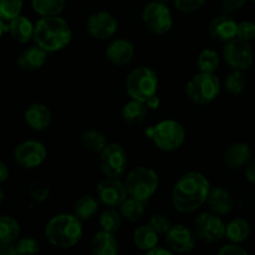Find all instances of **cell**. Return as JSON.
<instances>
[{
	"label": "cell",
	"instance_id": "cell-42",
	"mask_svg": "<svg viewBox=\"0 0 255 255\" xmlns=\"http://www.w3.org/2000/svg\"><path fill=\"white\" fill-rule=\"evenodd\" d=\"M30 194H31V198L34 199L35 202H44L45 199L49 197L50 191L47 188H44V187H31L30 189Z\"/></svg>",
	"mask_w": 255,
	"mask_h": 255
},
{
	"label": "cell",
	"instance_id": "cell-38",
	"mask_svg": "<svg viewBox=\"0 0 255 255\" xmlns=\"http://www.w3.org/2000/svg\"><path fill=\"white\" fill-rule=\"evenodd\" d=\"M173 2L178 11L191 14L201 9L206 4V0H173Z\"/></svg>",
	"mask_w": 255,
	"mask_h": 255
},
{
	"label": "cell",
	"instance_id": "cell-50",
	"mask_svg": "<svg viewBox=\"0 0 255 255\" xmlns=\"http://www.w3.org/2000/svg\"><path fill=\"white\" fill-rule=\"evenodd\" d=\"M157 1H161V2H164V4H167V1H168V0H157Z\"/></svg>",
	"mask_w": 255,
	"mask_h": 255
},
{
	"label": "cell",
	"instance_id": "cell-45",
	"mask_svg": "<svg viewBox=\"0 0 255 255\" xmlns=\"http://www.w3.org/2000/svg\"><path fill=\"white\" fill-rule=\"evenodd\" d=\"M144 104H146L147 109L148 110H158L159 106H161V99H159L156 94V95H153V96L149 97L148 100H146V101H144Z\"/></svg>",
	"mask_w": 255,
	"mask_h": 255
},
{
	"label": "cell",
	"instance_id": "cell-1",
	"mask_svg": "<svg viewBox=\"0 0 255 255\" xmlns=\"http://www.w3.org/2000/svg\"><path fill=\"white\" fill-rule=\"evenodd\" d=\"M211 188V183L203 173L187 172L174 183L172 204L179 213H193L206 203Z\"/></svg>",
	"mask_w": 255,
	"mask_h": 255
},
{
	"label": "cell",
	"instance_id": "cell-21",
	"mask_svg": "<svg viewBox=\"0 0 255 255\" xmlns=\"http://www.w3.org/2000/svg\"><path fill=\"white\" fill-rule=\"evenodd\" d=\"M34 30L35 24H32L29 17L21 14L10 20L7 24V32L19 44H27L30 40L34 39Z\"/></svg>",
	"mask_w": 255,
	"mask_h": 255
},
{
	"label": "cell",
	"instance_id": "cell-5",
	"mask_svg": "<svg viewBox=\"0 0 255 255\" xmlns=\"http://www.w3.org/2000/svg\"><path fill=\"white\" fill-rule=\"evenodd\" d=\"M221 89V80L216 74L201 71L187 81L184 92L192 102L206 106L219 96Z\"/></svg>",
	"mask_w": 255,
	"mask_h": 255
},
{
	"label": "cell",
	"instance_id": "cell-32",
	"mask_svg": "<svg viewBox=\"0 0 255 255\" xmlns=\"http://www.w3.org/2000/svg\"><path fill=\"white\" fill-rule=\"evenodd\" d=\"M221 65V59L216 50L204 49L197 57V66L202 72H213L216 74Z\"/></svg>",
	"mask_w": 255,
	"mask_h": 255
},
{
	"label": "cell",
	"instance_id": "cell-9",
	"mask_svg": "<svg viewBox=\"0 0 255 255\" xmlns=\"http://www.w3.org/2000/svg\"><path fill=\"white\" fill-rule=\"evenodd\" d=\"M100 168L107 178H121L126 173L128 157L124 147L116 142L107 143V146L100 152Z\"/></svg>",
	"mask_w": 255,
	"mask_h": 255
},
{
	"label": "cell",
	"instance_id": "cell-7",
	"mask_svg": "<svg viewBox=\"0 0 255 255\" xmlns=\"http://www.w3.org/2000/svg\"><path fill=\"white\" fill-rule=\"evenodd\" d=\"M126 92L131 99L144 102L157 94L158 76L151 67L139 66L132 70L125 82Z\"/></svg>",
	"mask_w": 255,
	"mask_h": 255
},
{
	"label": "cell",
	"instance_id": "cell-24",
	"mask_svg": "<svg viewBox=\"0 0 255 255\" xmlns=\"http://www.w3.org/2000/svg\"><path fill=\"white\" fill-rule=\"evenodd\" d=\"M148 109L146 104L138 100L131 99L122 107V119L128 126H138L146 120V115Z\"/></svg>",
	"mask_w": 255,
	"mask_h": 255
},
{
	"label": "cell",
	"instance_id": "cell-43",
	"mask_svg": "<svg viewBox=\"0 0 255 255\" xmlns=\"http://www.w3.org/2000/svg\"><path fill=\"white\" fill-rule=\"evenodd\" d=\"M246 178L248 182H251L253 186H255V158L252 159L246 166Z\"/></svg>",
	"mask_w": 255,
	"mask_h": 255
},
{
	"label": "cell",
	"instance_id": "cell-10",
	"mask_svg": "<svg viewBox=\"0 0 255 255\" xmlns=\"http://www.w3.org/2000/svg\"><path fill=\"white\" fill-rule=\"evenodd\" d=\"M194 232L204 243H217L226 237V223L213 212H203L194 219Z\"/></svg>",
	"mask_w": 255,
	"mask_h": 255
},
{
	"label": "cell",
	"instance_id": "cell-33",
	"mask_svg": "<svg viewBox=\"0 0 255 255\" xmlns=\"http://www.w3.org/2000/svg\"><path fill=\"white\" fill-rule=\"evenodd\" d=\"M247 85V77L244 71L241 70H232L224 79V87L231 95L238 96L244 91Z\"/></svg>",
	"mask_w": 255,
	"mask_h": 255
},
{
	"label": "cell",
	"instance_id": "cell-19",
	"mask_svg": "<svg viewBox=\"0 0 255 255\" xmlns=\"http://www.w3.org/2000/svg\"><path fill=\"white\" fill-rule=\"evenodd\" d=\"M46 60L47 51L35 44L20 51L17 55V66L25 71H36L46 64Z\"/></svg>",
	"mask_w": 255,
	"mask_h": 255
},
{
	"label": "cell",
	"instance_id": "cell-35",
	"mask_svg": "<svg viewBox=\"0 0 255 255\" xmlns=\"http://www.w3.org/2000/svg\"><path fill=\"white\" fill-rule=\"evenodd\" d=\"M24 0H0V17L9 22L21 14Z\"/></svg>",
	"mask_w": 255,
	"mask_h": 255
},
{
	"label": "cell",
	"instance_id": "cell-49",
	"mask_svg": "<svg viewBox=\"0 0 255 255\" xmlns=\"http://www.w3.org/2000/svg\"><path fill=\"white\" fill-rule=\"evenodd\" d=\"M4 201H5V191H4V188L0 186V206L4 203Z\"/></svg>",
	"mask_w": 255,
	"mask_h": 255
},
{
	"label": "cell",
	"instance_id": "cell-26",
	"mask_svg": "<svg viewBox=\"0 0 255 255\" xmlns=\"http://www.w3.org/2000/svg\"><path fill=\"white\" fill-rule=\"evenodd\" d=\"M251 236V224L244 218H233L226 224V237L233 243H243Z\"/></svg>",
	"mask_w": 255,
	"mask_h": 255
},
{
	"label": "cell",
	"instance_id": "cell-3",
	"mask_svg": "<svg viewBox=\"0 0 255 255\" xmlns=\"http://www.w3.org/2000/svg\"><path fill=\"white\" fill-rule=\"evenodd\" d=\"M45 237L55 248H72L84 237L82 221L75 214H57L47 222L45 227Z\"/></svg>",
	"mask_w": 255,
	"mask_h": 255
},
{
	"label": "cell",
	"instance_id": "cell-28",
	"mask_svg": "<svg viewBox=\"0 0 255 255\" xmlns=\"http://www.w3.org/2000/svg\"><path fill=\"white\" fill-rule=\"evenodd\" d=\"M100 202L94 196L85 194L80 197L74 206V214L81 221H89L99 212Z\"/></svg>",
	"mask_w": 255,
	"mask_h": 255
},
{
	"label": "cell",
	"instance_id": "cell-51",
	"mask_svg": "<svg viewBox=\"0 0 255 255\" xmlns=\"http://www.w3.org/2000/svg\"><path fill=\"white\" fill-rule=\"evenodd\" d=\"M251 1H252V2H253V4H255V0H251Z\"/></svg>",
	"mask_w": 255,
	"mask_h": 255
},
{
	"label": "cell",
	"instance_id": "cell-8",
	"mask_svg": "<svg viewBox=\"0 0 255 255\" xmlns=\"http://www.w3.org/2000/svg\"><path fill=\"white\" fill-rule=\"evenodd\" d=\"M142 21H143L144 27L148 30L151 34L154 35H164L171 31L173 26V16L172 11L167 4L161 1L148 2L144 6L143 12H142Z\"/></svg>",
	"mask_w": 255,
	"mask_h": 255
},
{
	"label": "cell",
	"instance_id": "cell-30",
	"mask_svg": "<svg viewBox=\"0 0 255 255\" xmlns=\"http://www.w3.org/2000/svg\"><path fill=\"white\" fill-rule=\"evenodd\" d=\"M67 0H31V6L40 16H57L66 6Z\"/></svg>",
	"mask_w": 255,
	"mask_h": 255
},
{
	"label": "cell",
	"instance_id": "cell-2",
	"mask_svg": "<svg viewBox=\"0 0 255 255\" xmlns=\"http://www.w3.org/2000/svg\"><path fill=\"white\" fill-rule=\"evenodd\" d=\"M72 30L69 22L57 16H41L35 22L34 42L47 52H56L69 46Z\"/></svg>",
	"mask_w": 255,
	"mask_h": 255
},
{
	"label": "cell",
	"instance_id": "cell-46",
	"mask_svg": "<svg viewBox=\"0 0 255 255\" xmlns=\"http://www.w3.org/2000/svg\"><path fill=\"white\" fill-rule=\"evenodd\" d=\"M174 254L173 252L171 251V249L167 247V248H164V247H154L153 249H151V251L147 252V255H172Z\"/></svg>",
	"mask_w": 255,
	"mask_h": 255
},
{
	"label": "cell",
	"instance_id": "cell-6",
	"mask_svg": "<svg viewBox=\"0 0 255 255\" xmlns=\"http://www.w3.org/2000/svg\"><path fill=\"white\" fill-rule=\"evenodd\" d=\"M125 186L129 197L147 202L159 186V178L156 171L149 167H136L131 169L125 179Z\"/></svg>",
	"mask_w": 255,
	"mask_h": 255
},
{
	"label": "cell",
	"instance_id": "cell-27",
	"mask_svg": "<svg viewBox=\"0 0 255 255\" xmlns=\"http://www.w3.org/2000/svg\"><path fill=\"white\" fill-rule=\"evenodd\" d=\"M20 224L14 217L0 216V243L15 244L20 238Z\"/></svg>",
	"mask_w": 255,
	"mask_h": 255
},
{
	"label": "cell",
	"instance_id": "cell-37",
	"mask_svg": "<svg viewBox=\"0 0 255 255\" xmlns=\"http://www.w3.org/2000/svg\"><path fill=\"white\" fill-rule=\"evenodd\" d=\"M149 226L159 234V236H166L167 232L171 229L172 223L168 217L163 213H154L149 218Z\"/></svg>",
	"mask_w": 255,
	"mask_h": 255
},
{
	"label": "cell",
	"instance_id": "cell-13",
	"mask_svg": "<svg viewBox=\"0 0 255 255\" xmlns=\"http://www.w3.org/2000/svg\"><path fill=\"white\" fill-rule=\"evenodd\" d=\"M86 27L87 32L92 39L109 40L119 30V21L110 11L100 10L90 15Z\"/></svg>",
	"mask_w": 255,
	"mask_h": 255
},
{
	"label": "cell",
	"instance_id": "cell-41",
	"mask_svg": "<svg viewBox=\"0 0 255 255\" xmlns=\"http://www.w3.org/2000/svg\"><path fill=\"white\" fill-rule=\"evenodd\" d=\"M248 0H221V6L224 14H234L241 10Z\"/></svg>",
	"mask_w": 255,
	"mask_h": 255
},
{
	"label": "cell",
	"instance_id": "cell-4",
	"mask_svg": "<svg viewBox=\"0 0 255 255\" xmlns=\"http://www.w3.org/2000/svg\"><path fill=\"white\" fill-rule=\"evenodd\" d=\"M147 138L154 146L164 152H173L181 148L186 139V129L177 120H162L156 125L148 126L144 131Z\"/></svg>",
	"mask_w": 255,
	"mask_h": 255
},
{
	"label": "cell",
	"instance_id": "cell-47",
	"mask_svg": "<svg viewBox=\"0 0 255 255\" xmlns=\"http://www.w3.org/2000/svg\"><path fill=\"white\" fill-rule=\"evenodd\" d=\"M7 178H9V168H7L6 163L0 159V184L4 183Z\"/></svg>",
	"mask_w": 255,
	"mask_h": 255
},
{
	"label": "cell",
	"instance_id": "cell-31",
	"mask_svg": "<svg viewBox=\"0 0 255 255\" xmlns=\"http://www.w3.org/2000/svg\"><path fill=\"white\" fill-rule=\"evenodd\" d=\"M107 138L105 133L99 129H89L84 132L81 137V144L86 151L92 153H100L107 146Z\"/></svg>",
	"mask_w": 255,
	"mask_h": 255
},
{
	"label": "cell",
	"instance_id": "cell-34",
	"mask_svg": "<svg viewBox=\"0 0 255 255\" xmlns=\"http://www.w3.org/2000/svg\"><path fill=\"white\" fill-rule=\"evenodd\" d=\"M122 216L120 212H117L115 208H109L105 212H102L99 218V224L101 229L111 233H116L122 224Z\"/></svg>",
	"mask_w": 255,
	"mask_h": 255
},
{
	"label": "cell",
	"instance_id": "cell-25",
	"mask_svg": "<svg viewBox=\"0 0 255 255\" xmlns=\"http://www.w3.org/2000/svg\"><path fill=\"white\" fill-rule=\"evenodd\" d=\"M159 234L152 228L151 226H141L134 229L133 232V243L138 249L143 252H148L158 246Z\"/></svg>",
	"mask_w": 255,
	"mask_h": 255
},
{
	"label": "cell",
	"instance_id": "cell-12",
	"mask_svg": "<svg viewBox=\"0 0 255 255\" xmlns=\"http://www.w3.org/2000/svg\"><path fill=\"white\" fill-rule=\"evenodd\" d=\"M46 147L39 141L27 139L17 144L14 149V159L21 168L34 169L46 161Z\"/></svg>",
	"mask_w": 255,
	"mask_h": 255
},
{
	"label": "cell",
	"instance_id": "cell-17",
	"mask_svg": "<svg viewBox=\"0 0 255 255\" xmlns=\"http://www.w3.org/2000/svg\"><path fill=\"white\" fill-rule=\"evenodd\" d=\"M106 59L115 66H125L133 60L134 46L126 39H116L106 47Z\"/></svg>",
	"mask_w": 255,
	"mask_h": 255
},
{
	"label": "cell",
	"instance_id": "cell-11",
	"mask_svg": "<svg viewBox=\"0 0 255 255\" xmlns=\"http://www.w3.org/2000/svg\"><path fill=\"white\" fill-rule=\"evenodd\" d=\"M223 57L232 70L246 71L253 65L254 52L248 41L236 37L226 42L223 47Z\"/></svg>",
	"mask_w": 255,
	"mask_h": 255
},
{
	"label": "cell",
	"instance_id": "cell-44",
	"mask_svg": "<svg viewBox=\"0 0 255 255\" xmlns=\"http://www.w3.org/2000/svg\"><path fill=\"white\" fill-rule=\"evenodd\" d=\"M0 255H17L15 244L0 243Z\"/></svg>",
	"mask_w": 255,
	"mask_h": 255
},
{
	"label": "cell",
	"instance_id": "cell-16",
	"mask_svg": "<svg viewBox=\"0 0 255 255\" xmlns=\"http://www.w3.org/2000/svg\"><path fill=\"white\" fill-rule=\"evenodd\" d=\"M208 32L212 39L228 42L236 39L238 32V22L229 16V14L219 15L213 17L208 24Z\"/></svg>",
	"mask_w": 255,
	"mask_h": 255
},
{
	"label": "cell",
	"instance_id": "cell-29",
	"mask_svg": "<svg viewBox=\"0 0 255 255\" xmlns=\"http://www.w3.org/2000/svg\"><path fill=\"white\" fill-rule=\"evenodd\" d=\"M144 211H146V202L139 201V199L129 196L120 206V213H121L122 218L131 222V223H134L138 219H141L144 214Z\"/></svg>",
	"mask_w": 255,
	"mask_h": 255
},
{
	"label": "cell",
	"instance_id": "cell-40",
	"mask_svg": "<svg viewBox=\"0 0 255 255\" xmlns=\"http://www.w3.org/2000/svg\"><path fill=\"white\" fill-rule=\"evenodd\" d=\"M218 255H248V251L244 249L243 247L239 246V243H231L222 246V248L218 249L217 252Z\"/></svg>",
	"mask_w": 255,
	"mask_h": 255
},
{
	"label": "cell",
	"instance_id": "cell-36",
	"mask_svg": "<svg viewBox=\"0 0 255 255\" xmlns=\"http://www.w3.org/2000/svg\"><path fill=\"white\" fill-rule=\"evenodd\" d=\"M16 253L22 254H36L40 252V244L36 239L25 237V238H19L15 243Z\"/></svg>",
	"mask_w": 255,
	"mask_h": 255
},
{
	"label": "cell",
	"instance_id": "cell-18",
	"mask_svg": "<svg viewBox=\"0 0 255 255\" xmlns=\"http://www.w3.org/2000/svg\"><path fill=\"white\" fill-rule=\"evenodd\" d=\"M24 121L29 128L34 131H45L52 121V115L49 107L44 104H31L24 112Z\"/></svg>",
	"mask_w": 255,
	"mask_h": 255
},
{
	"label": "cell",
	"instance_id": "cell-14",
	"mask_svg": "<svg viewBox=\"0 0 255 255\" xmlns=\"http://www.w3.org/2000/svg\"><path fill=\"white\" fill-rule=\"evenodd\" d=\"M96 193L99 201L109 208H117L128 197L125 182L120 178H105L97 183Z\"/></svg>",
	"mask_w": 255,
	"mask_h": 255
},
{
	"label": "cell",
	"instance_id": "cell-15",
	"mask_svg": "<svg viewBox=\"0 0 255 255\" xmlns=\"http://www.w3.org/2000/svg\"><path fill=\"white\" fill-rule=\"evenodd\" d=\"M196 242L197 234L194 229L188 228L184 224H174L166 234L167 247L173 253H189L196 247Z\"/></svg>",
	"mask_w": 255,
	"mask_h": 255
},
{
	"label": "cell",
	"instance_id": "cell-39",
	"mask_svg": "<svg viewBox=\"0 0 255 255\" xmlns=\"http://www.w3.org/2000/svg\"><path fill=\"white\" fill-rule=\"evenodd\" d=\"M237 37L244 40V41H252L255 39V22L244 20V21L238 22V32Z\"/></svg>",
	"mask_w": 255,
	"mask_h": 255
},
{
	"label": "cell",
	"instance_id": "cell-20",
	"mask_svg": "<svg viewBox=\"0 0 255 255\" xmlns=\"http://www.w3.org/2000/svg\"><path fill=\"white\" fill-rule=\"evenodd\" d=\"M224 164L231 169L246 168L252 161V149L244 142H236L227 148L223 157Z\"/></svg>",
	"mask_w": 255,
	"mask_h": 255
},
{
	"label": "cell",
	"instance_id": "cell-22",
	"mask_svg": "<svg viewBox=\"0 0 255 255\" xmlns=\"http://www.w3.org/2000/svg\"><path fill=\"white\" fill-rule=\"evenodd\" d=\"M209 209L218 216H227L233 211V198L227 189L222 187H214L211 188L207 199Z\"/></svg>",
	"mask_w": 255,
	"mask_h": 255
},
{
	"label": "cell",
	"instance_id": "cell-23",
	"mask_svg": "<svg viewBox=\"0 0 255 255\" xmlns=\"http://www.w3.org/2000/svg\"><path fill=\"white\" fill-rule=\"evenodd\" d=\"M91 252L95 255H116L120 252V243L115 233L101 229L91 241Z\"/></svg>",
	"mask_w": 255,
	"mask_h": 255
},
{
	"label": "cell",
	"instance_id": "cell-48",
	"mask_svg": "<svg viewBox=\"0 0 255 255\" xmlns=\"http://www.w3.org/2000/svg\"><path fill=\"white\" fill-rule=\"evenodd\" d=\"M5 32H7V24L5 20H2L1 17H0V39H1L2 35H4Z\"/></svg>",
	"mask_w": 255,
	"mask_h": 255
}]
</instances>
